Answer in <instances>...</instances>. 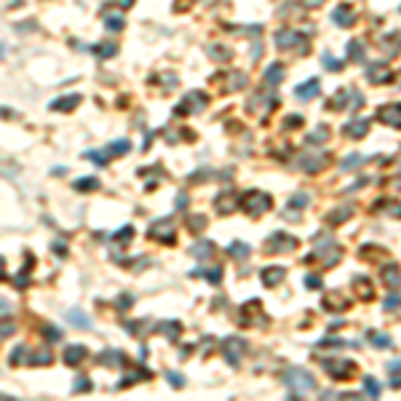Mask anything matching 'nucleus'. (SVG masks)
Segmentation results:
<instances>
[{"label": "nucleus", "instance_id": "obj_1", "mask_svg": "<svg viewBox=\"0 0 401 401\" xmlns=\"http://www.w3.org/2000/svg\"><path fill=\"white\" fill-rule=\"evenodd\" d=\"M284 380H286V385H289V391H291V396H294V399L308 396L311 391H315V380H313V374H311V372H305V369H300V367H291Z\"/></svg>", "mask_w": 401, "mask_h": 401}, {"label": "nucleus", "instance_id": "obj_2", "mask_svg": "<svg viewBox=\"0 0 401 401\" xmlns=\"http://www.w3.org/2000/svg\"><path fill=\"white\" fill-rule=\"evenodd\" d=\"M270 203H273V198L267 196V193H262V190H249V193L241 196V209H244L249 217L265 214V211L270 209Z\"/></svg>", "mask_w": 401, "mask_h": 401}, {"label": "nucleus", "instance_id": "obj_3", "mask_svg": "<svg viewBox=\"0 0 401 401\" xmlns=\"http://www.w3.org/2000/svg\"><path fill=\"white\" fill-rule=\"evenodd\" d=\"M324 369L332 374L334 380H350L356 372V361L348 356H332V358H321Z\"/></svg>", "mask_w": 401, "mask_h": 401}, {"label": "nucleus", "instance_id": "obj_4", "mask_svg": "<svg viewBox=\"0 0 401 401\" xmlns=\"http://www.w3.org/2000/svg\"><path fill=\"white\" fill-rule=\"evenodd\" d=\"M297 246V238L289 233H284V230H276V233L270 235V238L265 241V252L267 254H281V252H291V249Z\"/></svg>", "mask_w": 401, "mask_h": 401}, {"label": "nucleus", "instance_id": "obj_5", "mask_svg": "<svg viewBox=\"0 0 401 401\" xmlns=\"http://www.w3.org/2000/svg\"><path fill=\"white\" fill-rule=\"evenodd\" d=\"M321 257H324V262H321V265L329 267V265H337L340 259H343V252H340V246H332V244H329V246H315V252L308 254L305 262H308V265H311V262H318Z\"/></svg>", "mask_w": 401, "mask_h": 401}, {"label": "nucleus", "instance_id": "obj_6", "mask_svg": "<svg viewBox=\"0 0 401 401\" xmlns=\"http://www.w3.org/2000/svg\"><path fill=\"white\" fill-rule=\"evenodd\" d=\"M150 238L161 241V244H174L177 241V228L172 220H158L150 225Z\"/></svg>", "mask_w": 401, "mask_h": 401}, {"label": "nucleus", "instance_id": "obj_7", "mask_svg": "<svg viewBox=\"0 0 401 401\" xmlns=\"http://www.w3.org/2000/svg\"><path fill=\"white\" fill-rule=\"evenodd\" d=\"M241 313H244V315H241L238 321L244 326H265L267 324V318L262 315V302H259V300H252L249 305H244V308H241Z\"/></svg>", "mask_w": 401, "mask_h": 401}, {"label": "nucleus", "instance_id": "obj_8", "mask_svg": "<svg viewBox=\"0 0 401 401\" xmlns=\"http://www.w3.org/2000/svg\"><path fill=\"white\" fill-rule=\"evenodd\" d=\"M222 353L225 358H228V364H233V367H238V361H241V356L246 353V340L244 337H228L225 340V345H222Z\"/></svg>", "mask_w": 401, "mask_h": 401}, {"label": "nucleus", "instance_id": "obj_9", "mask_svg": "<svg viewBox=\"0 0 401 401\" xmlns=\"http://www.w3.org/2000/svg\"><path fill=\"white\" fill-rule=\"evenodd\" d=\"M206 102H209V99H206V94H200V91H190V94H187L185 99L177 105V110H174V113H177V115L198 113V110H203V107H206Z\"/></svg>", "mask_w": 401, "mask_h": 401}, {"label": "nucleus", "instance_id": "obj_10", "mask_svg": "<svg viewBox=\"0 0 401 401\" xmlns=\"http://www.w3.org/2000/svg\"><path fill=\"white\" fill-rule=\"evenodd\" d=\"M276 43H278V48H297V51L302 54L308 40H305V35H300V32H286V29H281V32L276 35Z\"/></svg>", "mask_w": 401, "mask_h": 401}, {"label": "nucleus", "instance_id": "obj_11", "mask_svg": "<svg viewBox=\"0 0 401 401\" xmlns=\"http://www.w3.org/2000/svg\"><path fill=\"white\" fill-rule=\"evenodd\" d=\"M326 163H329V155H326V153H305L300 158V169H302V172H311V174L321 172Z\"/></svg>", "mask_w": 401, "mask_h": 401}, {"label": "nucleus", "instance_id": "obj_12", "mask_svg": "<svg viewBox=\"0 0 401 401\" xmlns=\"http://www.w3.org/2000/svg\"><path fill=\"white\" fill-rule=\"evenodd\" d=\"M377 120L401 129V102H399V105H396V102H393V105H382L377 110Z\"/></svg>", "mask_w": 401, "mask_h": 401}, {"label": "nucleus", "instance_id": "obj_13", "mask_svg": "<svg viewBox=\"0 0 401 401\" xmlns=\"http://www.w3.org/2000/svg\"><path fill=\"white\" fill-rule=\"evenodd\" d=\"M348 305H350V297L343 294V291H332V294L324 297V308H326V311H332V313L348 311Z\"/></svg>", "mask_w": 401, "mask_h": 401}, {"label": "nucleus", "instance_id": "obj_14", "mask_svg": "<svg viewBox=\"0 0 401 401\" xmlns=\"http://www.w3.org/2000/svg\"><path fill=\"white\" fill-rule=\"evenodd\" d=\"M332 22L337 24V27H350V24L356 22V11H353V5H348V3L337 5V8L332 11Z\"/></svg>", "mask_w": 401, "mask_h": 401}, {"label": "nucleus", "instance_id": "obj_15", "mask_svg": "<svg viewBox=\"0 0 401 401\" xmlns=\"http://www.w3.org/2000/svg\"><path fill=\"white\" fill-rule=\"evenodd\" d=\"M374 214H388V217H401V203L393 198H380L377 203H372Z\"/></svg>", "mask_w": 401, "mask_h": 401}, {"label": "nucleus", "instance_id": "obj_16", "mask_svg": "<svg viewBox=\"0 0 401 401\" xmlns=\"http://www.w3.org/2000/svg\"><path fill=\"white\" fill-rule=\"evenodd\" d=\"M369 126H372V120H369V118H356V120H350V123L345 126V134L353 137V139H364L369 134Z\"/></svg>", "mask_w": 401, "mask_h": 401}, {"label": "nucleus", "instance_id": "obj_17", "mask_svg": "<svg viewBox=\"0 0 401 401\" xmlns=\"http://www.w3.org/2000/svg\"><path fill=\"white\" fill-rule=\"evenodd\" d=\"M284 278H286V267H281V265H273V267H265L262 270V284L265 286H278Z\"/></svg>", "mask_w": 401, "mask_h": 401}, {"label": "nucleus", "instance_id": "obj_18", "mask_svg": "<svg viewBox=\"0 0 401 401\" xmlns=\"http://www.w3.org/2000/svg\"><path fill=\"white\" fill-rule=\"evenodd\" d=\"M318 91H321V81H318V78H311L308 83H302V86L294 88V96L305 102V99H313V96H318Z\"/></svg>", "mask_w": 401, "mask_h": 401}, {"label": "nucleus", "instance_id": "obj_19", "mask_svg": "<svg viewBox=\"0 0 401 401\" xmlns=\"http://www.w3.org/2000/svg\"><path fill=\"white\" fill-rule=\"evenodd\" d=\"M78 102H81V96L78 94H70V96H59V99H54L51 105H48V110H57V113H67V110H75Z\"/></svg>", "mask_w": 401, "mask_h": 401}, {"label": "nucleus", "instance_id": "obj_20", "mask_svg": "<svg viewBox=\"0 0 401 401\" xmlns=\"http://www.w3.org/2000/svg\"><path fill=\"white\" fill-rule=\"evenodd\" d=\"M367 78H369V83H388L393 78V72L385 64H372L367 70Z\"/></svg>", "mask_w": 401, "mask_h": 401}, {"label": "nucleus", "instance_id": "obj_21", "mask_svg": "<svg viewBox=\"0 0 401 401\" xmlns=\"http://www.w3.org/2000/svg\"><path fill=\"white\" fill-rule=\"evenodd\" d=\"M380 276H382V281H385V286L388 289H396V286H401V270L396 265H385L380 270Z\"/></svg>", "mask_w": 401, "mask_h": 401}, {"label": "nucleus", "instance_id": "obj_22", "mask_svg": "<svg viewBox=\"0 0 401 401\" xmlns=\"http://www.w3.org/2000/svg\"><path fill=\"white\" fill-rule=\"evenodd\" d=\"M88 356V350L83 348V345H70V348L64 350V364H70V367H75V364H81L83 358Z\"/></svg>", "mask_w": 401, "mask_h": 401}, {"label": "nucleus", "instance_id": "obj_23", "mask_svg": "<svg viewBox=\"0 0 401 401\" xmlns=\"http://www.w3.org/2000/svg\"><path fill=\"white\" fill-rule=\"evenodd\" d=\"M350 214H353V206H350V203H345V206H340V209H334V211H329V214H326V222H329L332 225V228H334V225H340V222H345V220H348V217Z\"/></svg>", "mask_w": 401, "mask_h": 401}, {"label": "nucleus", "instance_id": "obj_24", "mask_svg": "<svg viewBox=\"0 0 401 401\" xmlns=\"http://www.w3.org/2000/svg\"><path fill=\"white\" fill-rule=\"evenodd\" d=\"M99 364H105V367H123L126 358L120 350H105V353L99 356Z\"/></svg>", "mask_w": 401, "mask_h": 401}, {"label": "nucleus", "instance_id": "obj_25", "mask_svg": "<svg viewBox=\"0 0 401 401\" xmlns=\"http://www.w3.org/2000/svg\"><path fill=\"white\" fill-rule=\"evenodd\" d=\"M129 150H131L129 139H118V142H113L110 147H107V150H102V153H105V158H107V161H110L113 155H126V153H129Z\"/></svg>", "mask_w": 401, "mask_h": 401}, {"label": "nucleus", "instance_id": "obj_26", "mask_svg": "<svg viewBox=\"0 0 401 401\" xmlns=\"http://www.w3.org/2000/svg\"><path fill=\"white\" fill-rule=\"evenodd\" d=\"M281 78H284V64L273 62V64L265 70V81L270 83V86H278V83H281Z\"/></svg>", "mask_w": 401, "mask_h": 401}, {"label": "nucleus", "instance_id": "obj_27", "mask_svg": "<svg viewBox=\"0 0 401 401\" xmlns=\"http://www.w3.org/2000/svg\"><path fill=\"white\" fill-rule=\"evenodd\" d=\"M353 286L358 289V297L361 300H372V284H369V278H364V276H356L353 278Z\"/></svg>", "mask_w": 401, "mask_h": 401}, {"label": "nucleus", "instance_id": "obj_28", "mask_svg": "<svg viewBox=\"0 0 401 401\" xmlns=\"http://www.w3.org/2000/svg\"><path fill=\"white\" fill-rule=\"evenodd\" d=\"M233 198H235L233 190L222 193V196L217 198V211H220V214H230V211H233Z\"/></svg>", "mask_w": 401, "mask_h": 401}, {"label": "nucleus", "instance_id": "obj_29", "mask_svg": "<svg viewBox=\"0 0 401 401\" xmlns=\"http://www.w3.org/2000/svg\"><path fill=\"white\" fill-rule=\"evenodd\" d=\"M228 254L235 259H246L249 257V244H244V241H233V244L228 246Z\"/></svg>", "mask_w": 401, "mask_h": 401}, {"label": "nucleus", "instance_id": "obj_30", "mask_svg": "<svg viewBox=\"0 0 401 401\" xmlns=\"http://www.w3.org/2000/svg\"><path fill=\"white\" fill-rule=\"evenodd\" d=\"M193 276H206L211 284H220V278H222V267H198Z\"/></svg>", "mask_w": 401, "mask_h": 401}, {"label": "nucleus", "instance_id": "obj_31", "mask_svg": "<svg viewBox=\"0 0 401 401\" xmlns=\"http://www.w3.org/2000/svg\"><path fill=\"white\" fill-rule=\"evenodd\" d=\"M158 329L166 334L169 340H177V334L182 332V324H179V321H163V324L158 326Z\"/></svg>", "mask_w": 401, "mask_h": 401}, {"label": "nucleus", "instance_id": "obj_32", "mask_svg": "<svg viewBox=\"0 0 401 401\" xmlns=\"http://www.w3.org/2000/svg\"><path fill=\"white\" fill-rule=\"evenodd\" d=\"M94 54L96 57H102V59H110L118 54V46L115 43H99V46H94Z\"/></svg>", "mask_w": 401, "mask_h": 401}, {"label": "nucleus", "instance_id": "obj_33", "mask_svg": "<svg viewBox=\"0 0 401 401\" xmlns=\"http://www.w3.org/2000/svg\"><path fill=\"white\" fill-rule=\"evenodd\" d=\"M96 187H99V179L96 177H83V179L75 182V190H81V193H91V190H96Z\"/></svg>", "mask_w": 401, "mask_h": 401}, {"label": "nucleus", "instance_id": "obj_34", "mask_svg": "<svg viewBox=\"0 0 401 401\" xmlns=\"http://www.w3.org/2000/svg\"><path fill=\"white\" fill-rule=\"evenodd\" d=\"M364 393H367V396H372V399H377L380 396V382L367 374V377H364Z\"/></svg>", "mask_w": 401, "mask_h": 401}, {"label": "nucleus", "instance_id": "obj_35", "mask_svg": "<svg viewBox=\"0 0 401 401\" xmlns=\"http://www.w3.org/2000/svg\"><path fill=\"white\" fill-rule=\"evenodd\" d=\"M361 161H364V158L358 155V153L345 155V158H343V163H340V169H343V172H350V169H358V166H361Z\"/></svg>", "mask_w": 401, "mask_h": 401}, {"label": "nucleus", "instance_id": "obj_36", "mask_svg": "<svg viewBox=\"0 0 401 401\" xmlns=\"http://www.w3.org/2000/svg\"><path fill=\"white\" fill-rule=\"evenodd\" d=\"M206 222H209V220H206L203 214H193V217H187V228H190L193 233H200V230L206 228Z\"/></svg>", "mask_w": 401, "mask_h": 401}, {"label": "nucleus", "instance_id": "obj_37", "mask_svg": "<svg viewBox=\"0 0 401 401\" xmlns=\"http://www.w3.org/2000/svg\"><path fill=\"white\" fill-rule=\"evenodd\" d=\"M348 54H350V59H353V62H364V46H361V40H350V43H348Z\"/></svg>", "mask_w": 401, "mask_h": 401}, {"label": "nucleus", "instance_id": "obj_38", "mask_svg": "<svg viewBox=\"0 0 401 401\" xmlns=\"http://www.w3.org/2000/svg\"><path fill=\"white\" fill-rule=\"evenodd\" d=\"M369 343H372L374 348H391V337H388V334H380V332L369 334Z\"/></svg>", "mask_w": 401, "mask_h": 401}, {"label": "nucleus", "instance_id": "obj_39", "mask_svg": "<svg viewBox=\"0 0 401 401\" xmlns=\"http://www.w3.org/2000/svg\"><path fill=\"white\" fill-rule=\"evenodd\" d=\"M388 369H391V385L401 388V361H391V364H388Z\"/></svg>", "mask_w": 401, "mask_h": 401}, {"label": "nucleus", "instance_id": "obj_40", "mask_svg": "<svg viewBox=\"0 0 401 401\" xmlns=\"http://www.w3.org/2000/svg\"><path fill=\"white\" fill-rule=\"evenodd\" d=\"M211 252H214V246H211L209 244V241H203V244H196V246H193L190 249V254H196V257H211Z\"/></svg>", "mask_w": 401, "mask_h": 401}, {"label": "nucleus", "instance_id": "obj_41", "mask_svg": "<svg viewBox=\"0 0 401 401\" xmlns=\"http://www.w3.org/2000/svg\"><path fill=\"white\" fill-rule=\"evenodd\" d=\"M326 137H329V129H326V126H318V129H315L311 137H308V144H321Z\"/></svg>", "mask_w": 401, "mask_h": 401}, {"label": "nucleus", "instance_id": "obj_42", "mask_svg": "<svg viewBox=\"0 0 401 401\" xmlns=\"http://www.w3.org/2000/svg\"><path fill=\"white\" fill-rule=\"evenodd\" d=\"M70 321H72L75 326H81V329H88V326H91V321L86 318V315H81V311H72V313H70Z\"/></svg>", "mask_w": 401, "mask_h": 401}, {"label": "nucleus", "instance_id": "obj_43", "mask_svg": "<svg viewBox=\"0 0 401 401\" xmlns=\"http://www.w3.org/2000/svg\"><path fill=\"white\" fill-rule=\"evenodd\" d=\"M105 24H107V29H110V32H115V29L123 27V16H110V14H105Z\"/></svg>", "mask_w": 401, "mask_h": 401}, {"label": "nucleus", "instance_id": "obj_44", "mask_svg": "<svg viewBox=\"0 0 401 401\" xmlns=\"http://www.w3.org/2000/svg\"><path fill=\"white\" fill-rule=\"evenodd\" d=\"M305 203H308V196H305V193H297V196H291V200H289V206H291L294 211L305 209Z\"/></svg>", "mask_w": 401, "mask_h": 401}, {"label": "nucleus", "instance_id": "obj_45", "mask_svg": "<svg viewBox=\"0 0 401 401\" xmlns=\"http://www.w3.org/2000/svg\"><path fill=\"white\" fill-rule=\"evenodd\" d=\"M86 391H91V380L86 377V374H81L78 382H75V393H86Z\"/></svg>", "mask_w": 401, "mask_h": 401}, {"label": "nucleus", "instance_id": "obj_46", "mask_svg": "<svg viewBox=\"0 0 401 401\" xmlns=\"http://www.w3.org/2000/svg\"><path fill=\"white\" fill-rule=\"evenodd\" d=\"M131 235H134V228H131V225H126V228L120 230V233H115V241H118V244H126V241H129Z\"/></svg>", "mask_w": 401, "mask_h": 401}, {"label": "nucleus", "instance_id": "obj_47", "mask_svg": "<svg viewBox=\"0 0 401 401\" xmlns=\"http://www.w3.org/2000/svg\"><path fill=\"white\" fill-rule=\"evenodd\" d=\"M321 62H324V67H326V70H334V72H337V70H343V64H340L337 59H332L329 54H324V59H321Z\"/></svg>", "mask_w": 401, "mask_h": 401}, {"label": "nucleus", "instance_id": "obj_48", "mask_svg": "<svg viewBox=\"0 0 401 401\" xmlns=\"http://www.w3.org/2000/svg\"><path fill=\"white\" fill-rule=\"evenodd\" d=\"M382 308H385V311H393V308H401V294H391V297H388V300H385V305H382Z\"/></svg>", "mask_w": 401, "mask_h": 401}, {"label": "nucleus", "instance_id": "obj_49", "mask_svg": "<svg viewBox=\"0 0 401 401\" xmlns=\"http://www.w3.org/2000/svg\"><path fill=\"white\" fill-rule=\"evenodd\" d=\"M46 337L51 340V343H59V340H62V332H59L57 326H46Z\"/></svg>", "mask_w": 401, "mask_h": 401}, {"label": "nucleus", "instance_id": "obj_50", "mask_svg": "<svg viewBox=\"0 0 401 401\" xmlns=\"http://www.w3.org/2000/svg\"><path fill=\"white\" fill-rule=\"evenodd\" d=\"M305 286L308 289H321V276H305Z\"/></svg>", "mask_w": 401, "mask_h": 401}, {"label": "nucleus", "instance_id": "obj_51", "mask_svg": "<svg viewBox=\"0 0 401 401\" xmlns=\"http://www.w3.org/2000/svg\"><path fill=\"white\" fill-rule=\"evenodd\" d=\"M166 377H169V382H172V385H174V388H182V385H185V380H182V377H179V374H177V372H169V374H166Z\"/></svg>", "mask_w": 401, "mask_h": 401}, {"label": "nucleus", "instance_id": "obj_52", "mask_svg": "<svg viewBox=\"0 0 401 401\" xmlns=\"http://www.w3.org/2000/svg\"><path fill=\"white\" fill-rule=\"evenodd\" d=\"M300 123H302V118H300V115H289V118H286V129H297Z\"/></svg>", "mask_w": 401, "mask_h": 401}, {"label": "nucleus", "instance_id": "obj_53", "mask_svg": "<svg viewBox=\"0 0 401 401\" xmlns=\"http://www.w3.org/2000/svg\"><path fill=\"white\" fill-rule=\"evenodd\" d=\"M211 54H217L214 59H230V51H228V48H211Z\"/></svg>", "mask_w": 401, "mask_h": 401}, {"label": "nucleus", "instance_id": "obj_54", "mask_svg": "<svg viewBox=\"0 0 401 401\" xmlns=\"http://www.w3.org/2000/svg\"><path fill=\"white\" fill-rule=\"evenodd\" d=\"M185 203H187V196H179L177 198V209H185Z\"/></svg>", "mask_w": 401, "mask_h": 401}, {"label": "nucleus", "instance_id": "obj_55", "mask_svg": "<svg viewBox=\"0 0 401 401\" xmlns=\"http://www.w3.org/2000/svg\"><path fill=\"white\" fill-rule=\"evenodd\" d=\"M302 3H305V5H311V8H315V5H321L324 0H302Z\"/></svg>", "mask_w": 401, "mask_h": 401}, {"label": "nucleus", "instance_id": "obj_56", "mask_svg": "<svg viewBox=\"0 0 401 401\" xmlns=\"http://www.w3.org/2000/svg\"><path fill=\"white\" fill-rule=\"evenodd\" d=\"M396 163H399V166H396V172L401 174V150H399V155H396Z\"/></svg>", "mask_w": 401, "mask_h": 401}, {"label": "nucleus", "instance_id": "obj_57", "mask_svg": "<svg viewBox=\"0 0 401 401\" xmlns=\"http://www.w3.org/2000/svg\"><path fill=\"white\" fill-rule=\"evenodd\" d=\"M131 3H134V0H120V5H123V8H129Z\"/></svg>", "mask_w": 401, "mask_h": 401}]
</instances>
